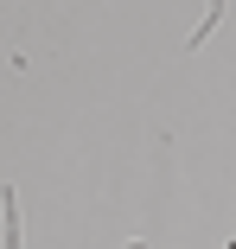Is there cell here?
Wrapping results in <instances>:
<instances>
[{"instance_id": "cell-1", "label": "cell", "mask_w": 236, "mask_h": 249, "mask_svg": "<svg viewBox=\"0 0 236 249\" xmlns=\"http://www.w3.org/2000/svg\"><path fill=\"white\" fill-rule=\"evenodd\" d=\"M230 249H236V243H230Z\"/></svg>"}]
</instances>
